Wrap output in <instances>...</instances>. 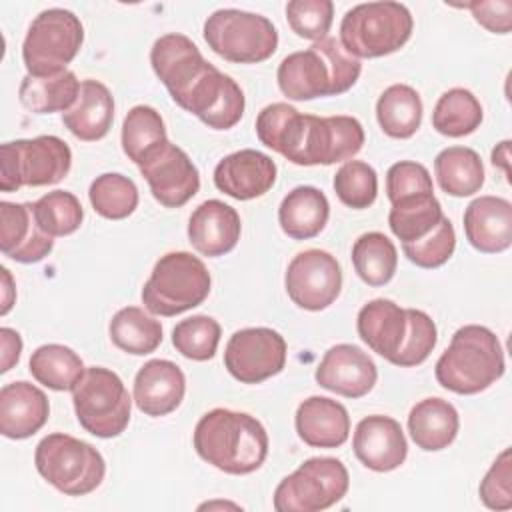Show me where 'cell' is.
<instances>
[{
    "label": "cell",
    "instance_id": "1",
    "mask_svg": "<svg viewBox=\"0 0 512 512\" xmlns=\"http://www.w3.org/2000/svg\"><path fill=\"white\" fill-rule=\"evenodd\" d=\"M256 136L298 166L348 162L364 146V128L354 116L300 114L286 102H274L260 110Z\"/></svg>",
    "mask_w": 512,
    "mask_h": 512
},
{
    "label": "cell",
    "instance_id": "2",
    "mask_svg": "<svg viewBox=\"0 0 512 512\" xmlns=\"http://www.w3.org/2000/svg\"><path fill=\"white\" fill-rule=\"evenodd\" d=\"M192 442L204 462L234 476L258 470L268 456V432L262 422L228 408L208 410L198 420Z\"/></svg>",
    "mask_w": 512,
    "mask_h": 512
},
{
    "label": "cell",
    "instance_id": "3",
    "mask_svg": "<svg viewBox=\"0 0 512 512\" xmlns=\"http://www.w3.org/2000/svg\"><path fill=\"white\" fill-rule=\"evenodd\" d=\"M362 72L358 58L340 40L322 38L310 48L288 54L276 72L280 92L290 100H314L348 92Z\"/></svg>",
    "mask_w": 512,
    "mask_h": 512
},
{
    "label": "cell",
    "instance_id": "4",
    "mask_svg": "<svg viewBox=\"0 0 512 512\" xmlns=\"http://www.w3.org/2000/svg\"><path fill=\"white\" fill-rule=\"evenodd\" d=\"M504 370V350L498 336L480 324L458 328L434 366L438 384L464 396L490 388Z\"/></svg>",
    "mask_w": 512,
    "mask_h": 512
},
{
    "label": "cell",
    "instance_id": "5",
    "mask_svg": "<svg viewBox=\"0 0 512 512\" xmlns=\"http://www.w3.org/2000/svg\"><path fill=\"white\" fill-rule=\"evenodd\" d=\"M414 18L400 2H364L340 22V44L354 58H380L400 50L412 36Z\"/></svg>",
    "mask_w": 512,
    "mask_h": 512
},
{
    "label": "cell",
    "instance_id": "6",
    "mask_svg": "<svg viewBox=\"0 0 512 512\" xmlns=\"http://www.w3.org/2000/svg\"><path fill=\"white\" fill-rule=\"evenodd\" d=\"M210 272L190 252H168L158 258L142 288V304L156 316H176L200 306L210 294Z\"/></svg>",
    "mask_w": 512,
    "mask_h": 512
},
{
    "label": "cell",
    "instance_id": "7",
    "mask_svg": "<svg viewBox=\"0 0 512 512\" xmlns=\"http://www.w3.org/2000/svg\"><path fill=\"white\" fill-rule=\"evenodd\" d=\"M38 474L66 496L94 492L106 474L102 454L88 442L64 432L44 436L34 452Z\"/></svg>",
    "mask_w": 512,
    "mask_h": 512
},
{
    "label": "cell",
    "instance_id": "8",
    "mask_svg": "<svg viewBox=\"0 0 512 512\" xmlns=\"http://www.w3.org/2000/svg\"><path fill=\"white\" fill-rule=\"evenodd\" d=\"M70 392L78 424L88 434L114 438L126 430L132 398L116 372L102 366L86 368Z\"/></svg>",
    "mask_w": 512,
    "mask_h": 512
},
{
    "label": "cell",
    "instance_id": "9",
    "mask_svg": "<svg viewBox=\"0 0 512 512\" xmlns=\"http://www.w3.org/2000/svg\"><path fill=\"white\" fill-rule=\"evenodd\" d=\"M202 32L212 52L236 64L264 62L278 48L276 26L262 14L238 8L212 12Z\"/></svg>",
    "mask_w": 512,
    "mask_h": 512
},
{
    "label": "cell",
    "instance_id": "10",
    "mask_svg": "<svg viewBox=\"0 0 512 512\" xmlns=\"http://www.w3.org/2000/svg\"><path fill=\"white\" fill-rule=\"evenodd\" d=\"M72 166V150L58 136H36L0 146V188L16 192L22 186L60 182Z\"/></svg>",
    "mask_w": 512,
    "mask_h": 512
},
{
    "label": "cell",
    "instance_id": "11",
    "mask_svg": "<svg viewBox=\"0 0 512 512\" xmlns=\"http://www.w3.org/2000/svg\"><path fill=\"white\" fill-rule=\"evenodd\" d=\"M84 42L80 18L66 8L42 10L30 24L22 60L30 76H52L64 72Z\"/></svg>",
    "mask_w": 512,
    "mask_h": 512
},
{
    "label": "cell",
    "instance_id": "12",
    "mask_svg": "<svg viewBox=\"0 0 512 512\" xmlns=\"http://www.w3.org/2000/svg\"><path fill=\"white\" fill-rule=\"evenodd\" d=\"M350 486L346 466L332 456L304 460L274 490L276 512H318L340 502Z\"/></svg>",
    "mask_w": 512,
    "mask_h": 512
},
{
    "label": "cell",
    "instance_id": "13",
    "mask_svg": "<svg viewBox=\"0 0 512 512\" xmlns=\"http://www.w3.org/2000/svg\"><path fill=\"white\" fill-rule=\"evenodd\" d=\"M224 366L238 382L260 384L286 366V340L266 326L236 330L226 342Z\"/></svg>",
    "mask_w": 512,
    "mask_h": 512
},
{
    "label": "cell",
    "instance_id": "14",
    "mask_svg": "<svg viewBox=\"0 0 512 512\" xmlns=\"http://www.w3.org/2000/svg\"><path fill=\"white\" fill-rule=\"evenodd\" d=\"M284 286L298 308L318 312L334 304L340 296L342 268L330 252L308 248L290 260Z\"/></svg>",
    "mask_w": 512,
    "mask_h": 512
},
{
    "label": "cell",
    "instance_id": "15",
    "mask_svg": "<svg viewBox=\"0 0 512 512\" xmlns=\"http://www.w3.org/2000/svg\"><path fill=\"white\" fill-rule=\"evenodd\" d=\"M152 196L166 208H180L200 190V174L190 156L170 140L152 148L138 164Z\"/></svg>",
    "mask_w": 512,
    "mask_h": 512
},
{
    "label": "cell",
    "instance_id": "16",
    "mask_svg": "<svg viewBox=\"0 0 512 512\" xmlns=\"http://www.w3.org/2000/svg\"><path fill=\"white\" fill-rule=\"evenodd\" d=\"M178 106L198 116L212 130H228L240 122L246 100L242 88L210 64Z\"/></svg>",
    "mask_w": 512,
    "mask_h": 512
},
{
    "label": "cell",
    "instance_id": "17",
    "mask_svg": "<svg viewBox=\"0 0 512 512\" xmlns=\"http://www.w3.org/2000/svg\"><path fill=\"white\" fill-rule=\"evenodd\" d=\"M150 64L176 104L210 66V62L200 54L198 46L180 32H170L156 38L150 48Z\"/></svg>",
    "mask_w": 512,
    "mask_h": 512
},
{
    "label": "cell",
    "instance_id": "18",
    "mask_svg": "<svg viewBox=\"0 0 512 512\" xmlns=\"http://www.w3.org/2000/svg\"><path fill=\"white\" fill-rule=\"evenodd\" d=\"M318 386L346 398L366 396L376 380L374 360L354 344H336L328 348L314 374Z\"/></svg>",
    "mask_w": 512,
    "mask_h": 512
},
{
    "label": "cell",
    "instance_id": "19",
    "mask_svg": "<svg viewBox=\"0 0 512 512\" xmlns=\"http://www.w3.org/2000/svg\"><path fill=\"white\" fill-rule=\"evenodd\" d=\"M352 448L356 458L374 472H392L400 468L408 454L400 422L384 414L366 416L356 424Z\"/></svg>",
    "mask_w": 512,
    "mask_h": 512
},
{
    "label": "cell",
    "instance_id": "20",
    "mask_svg": "<svg viewBox=\"0 0 512 512\" xmlns=\"http://www.w3.org/2000/svg\"><path fill=\"white\" fill-rule=\"evenodd\" d=\"M276 162L252 148L224 156L214 168V186L230 198L252 200L264 196L276 182Z\"/></svg>",
    "mask_w": 512,
    "mask_h": 512
},
{
    "label": "cell",
    "instance_id": "21",
    "mask_svg": "<svg viewBox=\"0 0 512 512\" xmlns=\"http://www.w3.org/2000/svg\"><path fill=\"white\" fill-rule=\"evenodd\" d=\"M0 218V250L4 256L20 264H34L52 252L54 238L38 226L30 202L2 200Z\"/></svg>",
    "mask_w": 512,
    "mask_h": 512
},
{
    "label": "cell",
    "instance_id": "22",
    "mask_svg": "<svg viewBox=\"0 0 512 512\" xmlns=\"http://www.w3.org/2000/svg\"><path fill=\"white\" fill-rule=\"evenodd\" d=\"M134 404L146 416L158 418L174 412L186 392V376L172 360H148L134 376Z\"/></svg>",
    "mask_w": 512,
    "mask_h": 512
},
{
    "label": "cell",
    "instance_id": "23",
    "mask_svg": "<svg viewBox=\"0 0 512 512\" xmlns=\"http://www.w3.org/2000/svg\"><path fill=\"white\" fill-rule=\"evenodd\" d=\"M242 222L238 212L222 200H206L194 208L188 220L190 244L208 258L234 250L240 240Z\"/></svg>",
    "mask_w": 512,
    "mask_h": 512
},
{
    "label": "cell",
    "instance_id": "24",
    "mask_svg": "<svg viewBox=\"0 0 512 512\" xmlns=\"http://www.w3.org/2000/svg\"><path fill=\"white\" fill-rule=\"evenodd\" d=\"M464 234L472 248L498 254L512 244V204L500 196H478L464 210Z\"/></svg>",
    "mask_w": 512,
    "mask_h": 512
},
{
    "label": "cell",
    "instance_id": "25",
    "mask_svg": "<svg viewBox=\"0 0 512 512\" xmlns=\"http://www.w3.org/2000/svg\"><path fill=\"white\" fill-rule=\"evenodd\" d=\"M50 416V402L46 394L26 382L16 380L4 384L0 390V432L12 440L34 436Z\"/></svg>",
    "mask_w": 512,
    "mask_h": 512
},
{
    "label": "cell",
    "instance_id": "26",
    "mask_svg": "<svg viewBox=\"0 0 512 512\" xmlns=\"http://www.w3.org/2000/svg\"><path fill=\"white\" fill-rule=\"evenodd\" d=\"M356 330L372 352L392 364L408 336L406 308L388 298H374L360 308Z\"/></svg>",
    "mask_w": 512,
    "mask_h": 512
},
{
    "label": "cell",
    "instance_id": "27",
    "mask_svg": "<svg viewBox=\"0 0 512 512\" xmlns=\"http://www.w3.org/2000/svg\"><path fill=\"white\" fill-rule=\"evenodd\" d=\"M294 424L300 440L312 448H338L350 436L348 410L326 396H310L300 402Z\"/></svg>",
    "mask_w": 512,
    "mask_h": 512
},
{
    "label": "cell",
    "instance_id": "28",
    "mask_svg": "<svg viewBox=\"0 0 512 512\" xmlns=\"http://www.w3.org/2000/svg\"><path fill=\"white\" fill-rule=\"evenodd\" d=\"M114 120V98L110 90L94 78H86L80 84L76 104L62 114L64 126L84 142H96L104 138Z\"/></svg>",
    "mask_w": 512,
    "mask_h": 512
},
{
    "label": "cell",
    "instance_id": "29",
    "mask_svg": "<svg viewBox=\"0 0 512 512\" xmlns=\"http://www.w3.org/2000/svg\"><path fill=\"white\" fill-rule=\"evenodd\" d=\"M460 428L456 408L438 396L416 402L408 414V432L414 444L426 452L448 448Z\"/></svg>",
    "mask_w": 512,
    "mask_h": 512
},
{
    "label": "cell",
    "instance_id": "30",
    "mask_svg": "<svg viewBox=\"0 0 512 512\" xmlns=\"http://www.w3.org/2000/svg\"><path fill=\"white\" fill-rule=\"evenodd\" d=\"M330 216V204L316 186H296L290 190L278 208V222L292 240H310L318 236Z\"/></svg>",
    "mask_w": 512,
    "mask_h": 512
},
{
    "label": "cell",
    "instance_id": "31",
    "mask_svg": "<svg viewBox=\"0 0 512 512\" xmlns=\"http://www.w3.org/2000/svg\"><path fill=\"white\" fill-rule=\"evenodd\" d=\"M80 80L72 70L52 76L26 74L18 88L20 104L34 114H52L70 110L80 94Z\"/></svg>",
    "mask_w": 512,
    "mask_h": 512
},
{
    "label": "cell",
    "instance_id": "32",
    "mask_svg": "<svg viewBox=\"0 0 512 512\" xmlns=\"http://www.w3.org/2000/svg\"><path fill=\"white\" fill-rule=\"evenodd\" d=\"M438 186L456 198L476 194L484 184V164L468 146H448L434 158Z\"/></svg>",
    "mask_w": 512,
    "mask_h": 512
},
{
    "label": "cell",
    "instance_id": "33",
    "mask_svg": "<svg viewBox=\"0 0 512 512\" xmlns=\"http://www.w3.org/2000/svg\"><path fill=\"white\" fill-rule=\"evenodd\" d=\"M108 334L116 348L134 356H146L160 346L162 324L152 312L140 306H126L112 316Z\"/></svg>",
    "mask_w": 512,
    "mask_h": 512
},
{
    "label": "cell",
    "instance_id": "34",
    "mask_svg": "<svg viewBox=\"0 0 512 512\" xmlns=\"http://www.w3.org/2000/svg\"><path fill=\"white\" fill-rule=\"evenodd\" d=\"M376 118L390 138H410L422 122L420 94L408 84L388 86L376 102Z\"/></svg>",
    "mask_w": 512,
    "mask_h": 512
},
{
    "label": "cell",
    "instance_id": "35",
    "mask_svg": "<svg viewBox=\"0 0 512 512\" xmlns=\"http://www.w3.org/2000/svg\"><path fill=\"white\" fill-rule=\"evenodd\" d=\"M28 370L38 384L64 392L76 386L86 368L72 348L64 344H42L32 352Z\"/></svg>",
    "mask_w": 512,
    "mask_h": 512
},
{
    "label": "cell",
    "instance_id": "36",
    "mask_svg": "<svg viewBox=\"0 0 512 512\" xmlns=\"http://www.w3.org/2000/svg\"><path fill=\"white\" fill-rule=\"evenodd\" d=\"M442 206L434 192L414 194L392 202L388 214V226L392 234L402 242H416L432 232L442 220Z\"/></svg>",
    "mask_w": 512,
    "mask_h": 512
},
{
    "label": "cell",
    "instance_id": "37",
    "mask_svg": "<svg viewBox=\"0 0 512 512\" xmlns=\"http://www.w3.org/2000/svg\"><path fill=\"white\" fill-rule=\"evenodd\" d=\"M352 264L356 274L368 286L388 284L398 266L394 242L382 232H366L352 246Z\"/></svg>",
    "mask_w": 512,
    "mask_h": 512
},
{
    "label": "cell",
    "instance_id": "38",
    "mask_svg": "<svg viewBox=\"0 0 512 512\" xmlns=\"http://www.w3.org/2000/svg\"><path fill=\"white\" fill-rule=\"evenodd\" d=\"M484 112L478 98L466 88L446 90L432 112V126L448 138H462L472 134L482 124Z\"/></svg>",
    "mask_w": 512,
    "mask_h": 512
},
{
    "label": "cell",
    "instance_id": "39",
    "mask_svg": "<svg viewBox=\"0 0 512 512\" xmlns=\"http://www.w3.org/2000/svg\"><path fill=\"white\" fill-rule=\"evenodd\" d=\"M88 198L94 212L108 220L128 218L140 200L134 180L118 172L96 176L88 188Z\"/></svg>",
    "mask_w": 512,
    "mask_h": 512
},
{
    "label": "cell",
    "instance_id": "40",
    "mask_svg": "<svg viewBox=\"0 0 512 512\" xmlns=\"http://www.w3.org/2000/svg\"><path fill=\"white\" fill-rule=\"evenodd\" d=\"M166 140V126L156 108L138 104L128 110L122 122V150L136 166L152 148Z\"/></svg>",
    "mask_w": 512,
    "mask_h": 512
},
{
    "label": "cell",
    "instance_id": "41",
    "mask_svg": "<svg viewBox=\"0 0 512 512\" xmlns=\"http://www.w3.org/2000/svg\"><path fill=\"white\" fill-rule=\"evenodd\" d=\"M38 226L48 236H68L76 232L84 220L80 200L66 190H52L32 202Z\"/></svg>",
    "mask_w": 512,
    "mask_h": 512
},
{
    "label": "cell",
    "instance_id": "42",
    "mask_svg": "<svg viewBox=\"0 0 512 512\" xmlns=\"http://www.w3.org/2000/svg\"><path fill=\"white\" fill-rule=\"evenodd\" d=\"M220 334V324L212 316L196 314L186 320H180L172 328V344L184 358L206 362L214 358Z\"/></svg>",
    "mask_w": 512,
    "mask_h": 512
},
{
    "label": "cell",
    "instance_id": "43",
    "mask_svg": "<svg viewBox=\"0 0 512 512\" xmlns=\"http://www.w3.org/2000/svg\"><path fill=\"white\" fill-rule=\"evenodd\" d=\"M332 186L342 204L354 210H364L376 200L378 176L368 162L348 160L336 170Z\"/></svg>",
    "mask_w": 512,
    "mask_h": 512
},
{
    "label": "cell",
    "instance_id": "44",
    "mask_svg": "<svg viewBox=\"0 0 512 512\" xmlns=\"http://www.w3.org/2000/svg\"><path fill=\"white\" fill-rule=\"evenodd\" d=\"M456 248V232L452 222L442 216V220L432 228L430 234L416 242L402 244L404 256L418 268H440L450 260Z\"/></svg>",
    "mask_w": 512,
    "mask_h": 512
},
{
    "label": "cell",
    "instance_id": "45",
    "mask_svg": "<svg viewBox=\"0 0 512 512\" xmlns=\"http://www.w3.org/2000/svg\"><path fill=\"white\" fill-rule=\"evenodd\" d=\"M286 20L296 36L318 42L330 32L334 4L332 0H290L286 4Z\"/></svg>",
    "mask_w": 512,
    "mask_h": 512
},
{
    "label": "cell",
    "instance_id": "46",
    "mask_svg": "<svg viewBox=\"0 0 512 512\" xmlns=\"http://www.w3.org/2000/svg\"><path fill=\"white\" fill-rule=\"evenodd\" d=\"M406 318H408V336L404 340L402 350L392 362L394 366H400V368H412L422 364L430 356L438 340L436 324L424 310L406 308Z\"/></svg>",
    "mask_w": 512,
    "mask_h": 512
},
{
    "label": "cell",
    "instance_id": "47",
    "mask_svg": "<svg viewBox=\"0 0 512 512\" xmlns=\"http://www.w3.org/2000/svg\"><path fill=\"white\" fill-rule=\"evenodd\" d=\"M480 500L490 510H510L512 508V452L504 448L488 472L484 474L480 488Z\"/></svg>",
    "mask_w": 512,
    "mask_h": 512
},
{
    "label": "cell",
    "instance_id": "48",
    "mask_svg": "<svg viewBox=\"0 0 512 512\" xmlns=\"http://www.w3.org/2000/svg\"><path fill=\"white\" fill-rule=\"evenodd\" d=\"M434 192L432 176L428 168L420 162L412 160H400L392 164L386 172V196L392 202L414 196V194H426Z\"/></svg>",
    "mask_w": 512,
    "mask_h": 512
},
{
    "label": "cell",
    "instance_id": "49",
    "mask_svg": "<svg viewBox=\"0 0 512 512\" xmlns=\"http://www.w3.org/2000/svg\"><path fill=\"white\" fill-rule=\"evenodd\" d=\"M474 16V20L490 30L492 34H508L512 28V2L510 0H490V2H468L464 4Z\"/></svg>",
    "mask_w": 512,
    "mask_h": 512
},
{
    "label": "cell",
    "instance_id": "50",
    "mask_svg": "<svg viewBox=\"0 0 512 512\" xmlns=\"http://www.w3.org/2000/svg\"><path fill=\"white\" fill-rule=\"evenodd\" d=\"M0 340H2V368H0V372H8L20 360L22 338L16 330L4 326V328H0Z\"/></svg>",
    "mask_w": 512,
    "mask_h": 512
},
{
    "label": "cell",
    "instance_id": "51",
    "mask_svg": "<svg viewBox=\"0 0 512 512\" xmlns=\"http://www.w3.org/2000/svg\"><path fill=\"white\" fill-rule=\"evenodd\" d=\"M2 288H4V296H2V308H0V314L6 316L14 304V284H12V276H10V270L2 266Z\"/></svg>",
    "mask_w": 512,
    "mask_h": 512
},
{
    "label": "cell",
    "instance_id": "52",
    "mask_svg": "<svg viewBox=\"0 0 512 512\" xmlns=\"http://www.w3.org/2000/svg\"><path fill=\"white\" fill-rule=\"evenodd\" d=\"M508 150H510V140L500 142V144L492 150V164L504 168L506 174H510V162H508V160H510V154H508Z\"/></svg>",
    "mask_w": 512,
    "mask_h": 512
}]
</instances>
